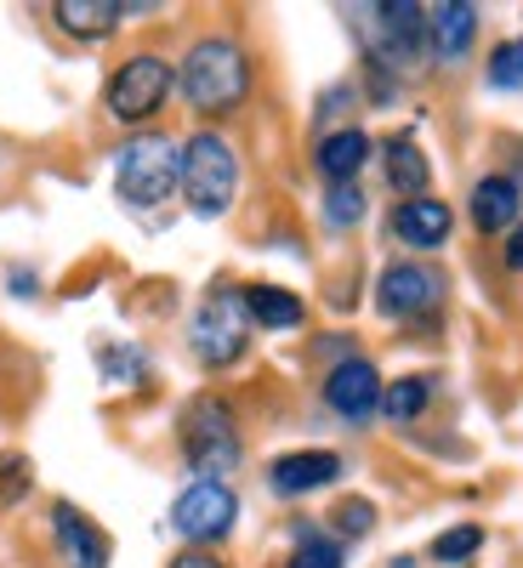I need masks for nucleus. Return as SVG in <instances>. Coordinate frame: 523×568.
I'll return each mask as SVG.
<instances>
[{
  "mask_svg": "<svg viewBox=\"0 0 523 568\" xmlns=\"http://www.w3.org/2000/svg\"><path fill=\"white\" fill-rule=\"evenodd\" d=\"M182 98L194 103L200 114H228V109H240L245 103V91H251V63L245 52L233 45L228 34H205L188 45V58H182Z\"/></svg>",
  "mask_w": 523,
  "mask_h": 568,
  "instance_id": "obj_1",
  "label": "nucleus"
},
{
  "mask_svg": "<svg viewBox=\"0 0 523 568\" xmlns=\"http://www.w3.org/2000/svg\"><path fill=\"white\" fill-rule=\"evenodd\" d=\"M240 194V154L228 149V136L217 131H200L188 136L182 149V200L194 216H222Z\"/></svg>",
  "mask_w": 523,
  "mask_h": 568,
  "instance_id": "obj_2",
  "label": "nucleus"
},
{
  "mask_svg": "<svg viewBox=\"0 0 523 568\" xmlns=\"http://www.w3.org/2000/svg\"><path fill=\"white\" fill-rule=\"evenodd\" d=\"M114 187H120L125 205H165L182 187V149L160 131L131 136L114 160Z\"/></svg>",
  "mask_w": 523,
  "mask_h": 568,
  "instance_id": "obj_3",
  "label": "nucleus"
},
{
  "mask_svg": "<svg viewBox=\"0 0 523 568\" xmlns=\"http://www.w3.org/2000/svg\"><path fill=\"white\" fill-rule=\"evenodd\" d=\"M182 449H188V466H194L200 478H222V471L240 466V426H233L222 398H194L188 404Z\"/></svg>",
  "mask_w": 523,
  "mask_h": 568,
  "instance_id": "obj_4",
  "label": "nucleus"
},
{
  "mask_svg": "<svg viewBox=\"0 0 523 568\" xmlns=\"http://www.w3.org/2000/svg\"><path fill=\"white\" fill-rule=\"evenodd\" d=\"M188 342H194V353H200L205 364H233V358H240V353H245V291H228V284H217V291L200 302Z\"/></svg>",
  "mask_w": 523,
  "mask_h": 568,
  "instance_id": "obj_5",
  "label": "nucleus"
},
{
  "mask_svg": "<svg viewBox=\"0 0 523 568\" xmlns=\"http://www.w3.org/2000/svg\"><path fill=\"white\" fill-rule=\"evenodd\" d=\"M233 517H240V495H233L222 478H194V484L177 495V506H171L177 535L194 540V546L222 540V535L233 529Z\"/></svg>",
  "mask_w": 523,
  "mask_h": 568,
  "instance_id": "obj_6",
  "label": "nucleus"
},
{
  "mask_svg": "<svg viewBox=\"0 0 523 568\" xmlns=\"http://www.w3.org/2000/svg\"><path fill=\"white\" fill-rule=\"evenodd\" d=\"M171 85H177L171 63H160V58H125L114 69V80H109V114L114 120H131V125L149 120V114L165 109Z\"/></svg>",
  "mask_w": 523,
  "mask_h": 568,
  "instance_id": "obj_7",
  "label": "nucleus"
},
{
  "mask_svg": "<svg viewBox=\"0 0 523 568\" xmlns=\"http://www.w3.org/2000/svg\"><path fill=\"white\" fill-rule=\"evenodd\" d=\"M444 302V273L426 267V262H393L382 278H375V307L388 318H415V313H433Z\"/></svg>",
  "mask_w": 523,
  "mask_h": 568,
  "instance_id": "obj_8",
  "label": "nucleus"
},
{
  "mask_svg": "<svg viewBox=\"0 0 523 568\" xmlns=\"http://www.w3.org/2000/svg\"><path fill=\"white\" fill-rule=\"evenodd\" d=\"M324 404L353 426L370 420L375 409H382V375H375V364L370 358H342L324 375Z\"/></svg>",
  "mask_w": 523,
  "mask_h": 568,
  "instance_id": "obj_9",
  "label": "nucleus"
},
{
  "mask_svg": "<svg viewBox=\"0 0 523 568\" xmlns=\"http://www.w3.org/2000/svg\"><path fill=\"white\" fill-rule=\"evenodd\" d=\"M370 18H375V40L388 45L393 63H415L421 58V45H426V12L421 7H410V0H382Z\"/></svg>",
  "mask_w": 523,
  "mask_h": 568,
  "instance_id": "obj_10",
  "label": "nucleus"
},
{
  "mask_svg": "<svg viewBox=\"0 0 523 568\" xmlns=\"http://www.w3.org/2000/svg\"><path fill=\"white\" fill-rule=\"evenodd\" d=\"M342 478V455L336 449H296V455H279L273 471H268V484L279 495H308V489H324V484H336Z\"/></svg>",
  "mask_w": 523,
  "mask_h": 568,
  "instance_id": "obj_11",
  "label": "nucleus"
},
{
  "mask_svg": "<svg viewBox=\"0 0 523 568\" xmlns=\"http://www.w3.org/2000/svg\"><path fill=\"white\" fill-rule=\"evenodd\" d=\"M450 227H455V216H450V205L444 200H404L399 211H393V233L410 245V251H439L444 240H450Z\"/></svg>",
  "mask_w": 523,
  "mask_h": 568,
  "instance_id": "obj_12",
  "label": "nucleus"
},
{
  "mask_svg": "<svg viewBox=\"0 0 523 568\" xmlns=\"http://www.w3.org/2000/svg\"><path fill=\"white\" fill-rule=\"evenodd\" d=\"M52 529H58V551H63L69 568H109V540L91 517H80L74 506H58Z\"/></svg>",
  "mask_w": 523,
  "mask_h": 568,
  "instance_id": "obj_13",
  "label": "nucleus"
},
{
  "mask_svg": "<svg viewBox=\"0 0 523 568\" xmlns=\"http://www.w3.org/2000/svg\"><path fill=\"white\" fill-rule=\"evenodd\" d=\"M472 34H479V12L466 0H444V7L426 12V40H433L439 63H461L472 52Z\"/></svg>",
  "mask_w": 523,
  "mask_h": 568,
  "instance_id": "obj_14",
  "label": "nucleus"
},
{
  "mask_svg": "<svg viewBox=\"0 0 523 568\" xmlns=\"http://www.w3.org/2000/svg\"><path fill=\"white\" fill-rule=\"evenodd\" d=\"M517 200H523V187L512 176H484L472 187V222L484 233H506V227H517Z\"/></svg>",
  "mask_w": 523,
  "mask_h": 568,
  "instance_id": "obj_15",
  "label": "nucleus"
},
{
  "mask_svg": "<svg viewBox=\"0 0 523 568\" xmlns=\"http://www.w3.org/2000/svg\"><path fill=\"white\" fill-rule=\"evenodd\" d=\"M120 12H125L120 0H58V7H52L58 29L74 34V40H103V34H114Z\"/></svg>",
  "mask_w": 523,
  "mask_h": 568,
  "instance_id": "obj_16",
  "label": "nucleus"
},
{
  "mask_svg": "<svg viewBox=\"0 0 523 568\" xmlns=\"http://www.w3.org/2000/svg\"><path fill=\"white\" fill-rule=\"evenodd\" d=\"M370 160V136L364 131H330L324 142H319V171L330 176V182H353V171Z\"/></svg>",
  "mask_w": 523,
  "mask_h": 568,
  "instance_id": "obj_17",
  "label": "nucleus"
},
{
  "mask_svg": "<svg viewBox=\"0 0 523 568\" xmlns=\"http://www.w3.org/2000/svg\"><path fill=\"white\" fill-rule=\"evenodd\" d=\"M245 318L262 329H296L302 324V302L291 291H273V284H251L245 291Z\"/></svg>",
  "mask_w": 523,
  "mask_h": 568,
  "instance_id": "obj_18",
  "label": "nucleus"
},
{
  "mask_svg": "<svg viewBox=\"0 0 523 568\" xmlns=\"http://www.w3.org/2000/svg\"><path fill=\"white\" fill-rule=\"evenodd\" d=\"M426 154L415 149L410 136H388V182L399 187L404 200H421V187H426Z\"/></svg>",
  "mask_w": 523,
  "mask_h": 568,
  "instance_id": "obj_19",
  "label": "nucleus"
},
{
  "mask_svg": "<svg viewBox=\"0 0 523 568\" xmlns=\"http://www.w3.org/2000/svg\"><path fill=\"white\" fill-rule=\"evenodd\" d=\"M426 398H433V387H426L421 375H404V382L382 387V409H388L393 420H415V415L426 409Z\"/></svg>",
  "mask_w": 523,
  "mask_h": 568,
  "instance_id": "obj_20",
  "label": "nucleus"
},
{
  "mask_svg": "<svg viewBox=\"0 0 523 568\" xmlns=\"http://www.w3.org/2000/svg\"><path fill=\"white\" fill-rule=\"evenodd\" d=\"M324 222H330V227H353V222H364V187H353V182H330V194H324Z\"/></svg>",
  "mask_w": 523,
  "mask_h": 568,
  "instance_id": "obj_21",
  "label": "nucleus"
},
{
  "mask_svg": "<svg viewBox=\"0 0 523 568\" xmlns=\"http://www.w3.org/2000/svg\"><path fill=\"white\" fill-rule=\"evenodd\" d=\"M479 546H484V529L479 524H455V529H444L433 540V562H466Z\"/></svg>",
  "mask_w": 523,
  "mask_h": 568,
  "instance_id": "obj_22",
  "label": "nucleus"
},
{
  "mask_svg": "<svg viewBox=\"0 0 523 568\" xmlns=\"http://www.w3.org/2000/svg\"><path fill=\"white\" fill-rule=\"evenodd\" d=\"M490 85L495 91H523V34L506 40L501 52H490Z\"/></svg>",
  "mask_w": 523,
  "mask_h": 568,
  "instance_id": "obj_23",
  "label": "nucleus"
},
{
  "mask_svg": "<svg viewBox=\"0 0 523 568\" xmlns=\"http://www.w3.org/2000/svg\"><path fill=\"white\" fill-rule=\"evenodd\" d=\"M291 568H348V551H342V540H302L296 546V557H291Z\"/></svg>",
  "mask_w": 523,
  "mask_h": 568,
  "instance_id": "obj_24",
  "label": "nucleus"
},
{
  "mask_svg": "<svg viewBox=\"0 0 523 568\" xmlns=\"http://www.w3.org/2000/svg\"><path fill=\"white\" fill-rule=\"evenodd\" d=\"M23 489H29V460L7 455V460H0V500H18Z\"/></svg>",
  "mask_w": 523,
  "mask_h": 568,
  "instance_id": "obj_25",
  "label": "nucleus"
},
{
  "mask_svg": "<svg viewBox=\"0 0 523 568\" xmlns=\"http://www.w3.org/2000/svg\"><path fill=\"white\" fill-rule=\"evenodd\" d=\"M370 524H375L370 500H342V535H370Z\"/></svg>",
  "mask_w": 523,
  "mask_h": 568,
  "instance_id": "obj_26",
  "label": "nucleus"
},
{
  "mask_svg": "<svg viewBox=\"0 0 523 568\" xmlns=\"http://www.w3.org/2000/svg\"><path fill=\"white\" fill-rule=\"evenodd\" d=\"M171 568H222V562H217L211 551H182V557H177Z\"/></svg>",
  "mask_w": 523,
  "mask_h": 568,
  "instance_id": "obj_27",
  "label": "nucleus"
},
{
  "mask_svg": "<svg viewBox=\"0 0 523 568\" xmlns=\"http://www.w3.org/2000/svg\"><path fill=\"white\" fill-rule=\"evenodd\" d=\"M506 267H512V273L523 267V222H517V233H512V240H506Z\"/></svg>",
  "mask_w": 523,
  "mask_h": 568,
  "instance_id": "obj_28",
  "label": "nucleus"
}]
</instances>
